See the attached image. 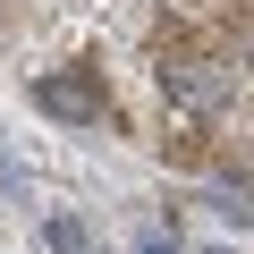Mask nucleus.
<instances>
[{"label": "nucleus", "instance_id": "obj_1", "mask_svg": "<svg viewBox=\"0 0 254 254\" xmlns=\"http://www.w3.org/2000/svg\"><path fill=\"white\" fill-rule=\"evenodd\" d=\"M34 102H43L51 119H68V127L110 119V102H102V85H93V76H34Z\"/></svg>", "mask_w": 254, "mask_h": 254}, {"label": "nucleus", "instance_id": "obj_2", "mask_svg": "<svg viewBox=\"0 0 254 254\" xmlns=\"http://www.w3.org/2000/svg\"><path fill=\"white\" fill-rule=\"evenodd\" d=\"M43 246H51V254H93V246H85V220H76V212H51V220H43Z\"/></svg>", "mask_w": 254, "mask_h": 254}, {"label": "nucleus", "instance_id": "obj_3", "mask_svg": "<svg viewBox=\"0 0 254 254\" xmlns=\"http://www.w3.org/2000/svg\"><path fill=\"white\" fill-rule=\"evenodd\" d=\"M212 203H220L229 220H254V187H237V178H229V187H212Z\"/></svg>", "mask_w": 254, "mask_h": 254}, {"label": "nucleus", "instance_id": "obj_4", "mask_svg": "<svg viewBox=\"0 0 254 254\" xmlns=\"http://www.w3.org/2000/svg\"><path fill=\"white\" fill-rule=\"evenodd\" d=\"M136 254H178V246H170V237H144V246H136Z\"/></svg>", "mask_w": 254, "mask_h": 254}, {"label": "nucleus", "instance_id": "obj_5", "mask_svg": "<svg viewBox=\"0 0 254 254\" xmlns=\"http://www.w3.org/2000/svg\"><path fill=\"white\" fill-rule=\"evenodd\" d=\"M203 254H229V246H203Z\"/></svg>", "mask_w": 254, "mask_h": 254}, {"label": "nucleus", "instance_id": "obj_6", "mask_svg": "<svg viewBox=\"0 0 254 254\" xmlns=\"http://www.w3.org/2000/svg\"><path fill=\"white\" fill-rule=\"evenodd\" d=\"M246 68H254V43H246Z\"/></svg>", "mask_w": 254, "mask_h": 254}]
</instances>
